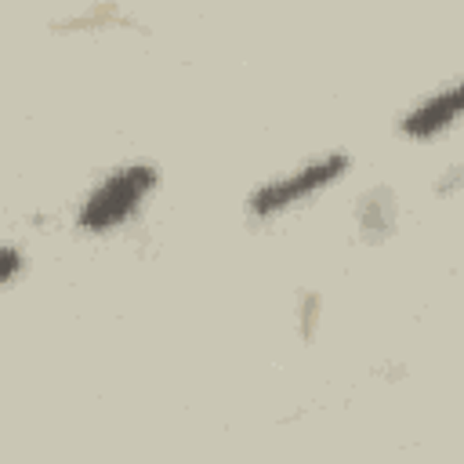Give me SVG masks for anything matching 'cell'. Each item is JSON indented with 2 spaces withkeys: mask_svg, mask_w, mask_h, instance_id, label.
Listing matches in <instances>:
<instances>
[{
  "mask_svg": "<svg viewBox=\"0 0 464 464\" xmlns=\"http://www.w3.org/2000/svg\"><path fill=\"white\" fill-rule=\"evenodd\" d=\"M160 188V167L149 160H130L105 170L76 203V228L80 232H112L123 228L141 214V207Z\"/></svg>",
  "mask_w": 464,
  "mask_h": 464,
  "instance_id": "cell-1",
  "label": "cell"
},
{
  "mask_svg": "<svg viewBox=\"0 0 464 464\" xmlns=\"http://www.w3.org/2000/svg\"><path fill=\"white\" fill-rule=\"evenodd\" d=\"M352 170V156L341 152V149H330V152H319L268 181H261L250 196H246V214L254 221H272L279 214H286L290 207H301L308 203L312 196L326 192L330 185H337L344 174Z\"/></svg>",
  "mask_w": 464,
  "mask_h": 464,
  "instance_id": "cell-2",
  "label": "cell"
},
{
  "mask_svg": "<svg viewBox=\"0 0 464 464\" xmlns=\"http://www.w3.org/2000/svg\"><path fill=\"white\" fill-rule=\"evenodd\" d=\"M457 120H464V72L442 83L439 91L424 94L410 109L399 112V134L406 138H435L450 130Z\"/></svg>",
  "mask_w": 464,
  "mask_h": 464,
  "instance_id": "cell-3",
  "label": "cell"
},
{
  "mask_svg": "<svg viewBox=\"0 0 464 464\" xmlns=\"http://www.w3.org/2000/svg\"><path fill=\"white\" fill-rule=\"evenodd\" d=\"M22 261H25V257H22V250H18L14 243H4V246H0V279H4L7 286L18 279Z\"/></svg>",
  "mask_w": 464,
  "mask_h": 464,
  "instance_id": "cell-4",
  "label": "cell"
}]
</instances>
